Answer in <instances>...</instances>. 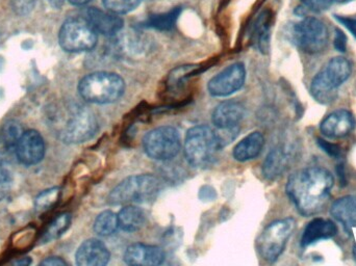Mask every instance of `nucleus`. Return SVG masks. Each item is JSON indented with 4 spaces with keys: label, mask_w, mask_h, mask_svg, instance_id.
<instances>
[{
    "label": "nucleus",
    "mask_w": 356,
    "mask_h": 266,
    "mask_svg": "<svg viewBox=\"0 0 356 266\" xmlns=\"http://www.w3.org/2000/svg\"><path fill=\"white\" fill-rule=\"evenodd\" d=\"M334 184V176L325 167H305L290 176L286 190L301 215L314 217L325 208Z\"/></svg>",
    "instance_id": "f257e3e1"
},
{
    "label": "nucleus",
    "mask_w": 356,
    "mask_h": 266,
    "mask_svg": "<svg viewBox=\"0 0 356 266\" xmlns=\"http://www.w3.org/2000/svg\"><path fill=\"white\" fill-rule=\"evenodd\" d=\"M48 120L56 138L66 144H81L91 140L97 133L95 115L79 102L58 104L50 110Z\"/></svg>",
    "instance_id": "f03ea898"
},
{
    "label": "nucleus",
    "mask_w": 356,
    "mask_h": 266,
    "mask_svg": "<svg viewBox=\"0 0 356 266\" xmlns=\"http://www.w3.org/2000/svg\"><path fill=\"white\" fill-rule=\"evenodd\" d=\"M351 72L353 67L347 58H332L312 81L311 94L314 99L321 104L334 102L339 88L348 81Z\"/></svg>",
    "instance_id": "7ed1b4c3"
},
{
    "label": "nucleus",
    "mask_w": 356,
    "mask_h": 266,
    "mask_svg": "<svg viewBox=\"0 0 356 266\" xmlns=\"http://www.w3.org/2000/svg\"><path fill=\"white\" fill-rule=\"evenodd\" d=\"M160 192V180L154 176H131L110 192L108 201L111 205L146 204L156 200Z\"/></svg>",
    "instance_id": "20e7f679"
},
{
    "label": "nucleus",
    "mask_w": 356,
    "mask_h": 266,
    "mask_svg": "<svg viewBox=\"0 0 356 266\" xmlns=\"http://www.w3.org/2000/svg\"><path fill=\"white\" fill-rule=\"evenodd\" d=\"M125 83L116 73L95 72L81 79L79 93L90 103L108 104L116 102L124 93Z\"/></svg>",
    "instance_id": "39448f33"
},
{
    "label": "nucleus",
    "mask_w": 356,
    "mask_h": 266,
    "mask_svg": "<svg viewBox=\"0 0 356 266\" xmlns=\"http://www.w3.org/2000/svg\"><path fill=\"white\" fill-rule=\"evenodd\" d=\"M222 147L219 134L209 126L200 125L193 127L186 133L184 155L193 167H209L213 165Z\"/></svg>",
    "instance_id": "423d86ee"
},
{
    "label": "nucleus",
    "mask_w": 356,
    "mask_h": 266,
    "mask_svg": "<svg viewBox=\"0 0 356 266\" xmlns=\"http://www.w3.org/2000/svg\"><path fill=\"white\" fill-rule=\"evenodd\" d=\"M295 230L296 221L293 217L278 219L268 225L257 240V250L261 258L268 263H275L284 253Z\"/></svg>",
    "instance_id": "0eeeda50"
},
{
    "label": "nucleus",
    "mask_w": 356,
    "mask_h": 266,
    "mask_svg": "<svg viewBox=\"0 0 356 266\" xmlns=\"http://www.w3.org/2000/svg\"><path fill=\"white\" fill-rule=\"evenodd\" d=\"M58 42L71 53L90 51L97 44V31L86 18L68 19L60 27Z\"/></svg>",
    "instance_id": "6e6552de"
},
{
    "label": "nucleus",
    "mask_w": 356,
    "mask_h": 266,
    "mask_svg": "<svg viewBox=\"0 0 356 266\" xmlns=\"http://www.w3.org/2000/svg\"><path fill=\"white\" fill-rule=\"evenodd\" d=\"M293 43L305 53L317 54L326 49L330 41L327 27L319 19L309 17L295 23L290 31Z\"/></svg>",
    "instance_id": "1a4fd4ad"
},
{
    "label": "nucleus",
    "mask_w": 356,
    "mask_h": 266,
    "mask_svg": "<svg viewBox=\"0 0 356 266\" xmlns=\"http://www.w3.org/2000/svg\"><path fill=\"white\" fill-rule=\"evenodd\" d=\"M143 148L146 154L156 160L175 158L180 150L179 133L171 126L152 129L144 136Z\"/></svg>",
    "instance_id": "9d476101"
},
{
    "label": "nucleus",
    "mask_w": 356,
    "mask_h": 266,
    "mask_svg": "<svg viewBox=\"0 0 356 266\" xmlns=\"http://www.w3.org/2000/svg\"><path fill=\"white\" fill-rule=\"evenodd\" d=\"M246 69L241 63L232 65L209 81L207 89L215 97H226L238 92L244 85Z\"/></svg>",
    "instance_id": "9b49d317"
},
{
    "label": "nucleus",
    "mask_w": 356,
    "mask_h": 266,
    "mask_svg": "<svg viewBox=\"0 0 356 266\" xmlns=\"http://www.w3.org/2000/svg\"><path fill=\"white\" fill-rule=\"evenodd\" d=\"M17 158L24 165H37L45 154V144L41 134L35 131L23 133L15 148Z\"/></svg>",
    "instance_id": "f8f14e48"
},
{
    "label": "nucleus",
    "mask_w": 356,
    "mask_h": 266,
    "mask_svg": "<svg viewBox=\"0 0 356 266\" xmlns=\"http://www.w3.org/2000/svg\"><path fill=\"white\" fill-rule=\"evenodd\" d=\"M355 116L347 110H339L328 115L321 124L320 131L326 138H343L349 135L355 128Z\"/></svg>",
    "instance_id": "ddd939ff"
},
{
    "label": "nucleus",
    "mask_w": 356,
    "mask_h": 266,
    "mask_svg": "<svg viewBox=\"0 0 356 266\" xmlns=\"http://www.w3.org/2000/svg\"><path fill=\"white\" fill-rule=\"evenodd\" d=\"M165 258L166 255L162 249L143 244H131L124 253V261L129 265H161L164 263Z\"/></svg>",
    "instance_id": "4468645a"
},
{
    "label": "nucleus",
    "mask_w": 356,
    "mask_h": 266,
    "mask_svg": "<svg viewBox=\"0 0 356 266\" xmlns=\"http://www.w3.org/2000/svg\"><path fill=\"white\" fill-rule=\"evenodd\" d=\"M75 258L79 266H104L110 261L111 254L104 242L88 240L81 244Z\"/></svg>",
    "instance_id": "2eb2a0df"
},
{
    "label": "nucleus",
    "mask_w": 356,
    "mask_h": 266,
    "mask_svg": "<svg viewBox=\"0 0 356 266\" xmlns=\"http://www.w3.org/2000/svg\"><path fill=\"white\" fill-rule=\"evenodd\" d=\"M245 108L240 102L226 101L219 104L213 110V125L219 131L236 129L244 118Z\"/></svg>",
    "instance_id": "dca6fc26"
},
{
    "label": "nucleus",
    "mask_w": 356,
    "mask_h": 266,
    "mask_svg": "<svg viewBox=\"0 0 356 266\" xmlns=\"http://www.w3.org/2000/svg\"><path fill=\"white\" fill-rule=\"evenodd\" d=\"M86 19L90 24L97 31L104 35H116L123 26V20L114 13L104 12L99 8H89L86 15Z\"/></svg>",
    "instance_id": "f3484780"
},
{
    "label": "nucleus",
    "mask_w": 356,
    "mask_h": 266,
    "mask_svg": "<svg viewBox=\"0 0 356 266\" xmlns=\"http://www.w3.org/2000/svg\"><path fill=\"white\" fill-rule=\"evenodd\" d=\"M338 234V227L330 219H315L307 224L301 238V247L307 248L320 240H330Z\"/></svg>",
    "instance_id": "a211bd4d"
},
{
    "label": "nucleus",
    "mask_w": 356,
    "mask_h": 266,
    "mask_svg": "<svg viewBox=\"0 0 356 266\" xmlns=\"http://www.w3.org/2000/svg\"><path fill=\"white\" fill-rule=\"evenodd\" d=\"M330 215L342 224L347 233L356 230V196H344L332 203Z\"/></svg>",
    "instance_id": "6ab92c4d"
},
{
    "label": "nucleus",
    "mask_w": 356,
    "mask_h": 266,
    "mask_svg": "<svg viewBox=\"0 0 356 266\" xmlns=\"http://www.w3.org/2000/svg\"><path fill=\"white\" fill-rule=\"evenodd\" d=\"M265 138L261 133H252L243 138L234 149V157L238 161H248L261 154Z\"/></svg>",
    "instance_id": "aec40b11"
},
{
    "label": "nucleus",
    "mask_w": 356,
    "mask_h": 266,
    "mask_svg": "<svg viewBox=\"0 0 356 266\" xmlns=\"http://www.w3.org/2000/svg\"><path fill=\"white\" fill-rule=\"evenodd\" d=\"M145 223V213L135 205H127L118 213L119 228L122 231L129 232V233L139 231L144 227Z\"/></svg>",
    "instance_id": "412c9836"
},
{
    "label": "nucleus",
    "mask_w": 356,
    "mask_h": 266,
    "mask_svg": "<svg viewBox=\"0 0 356 266\" xmlns=\"http://www.w3.org/2000/svg\"><path fill=\"white\" fill-rule=\"evenodd\" d=\"M289 165V156L282 148L273 149L264 163V175L267 179L275 180L282 175Z\"/></svg>",
    "instance_id": "4be33fe9"
},
{
    "label": "nucleus",
    "mask_w": 356,
    "mask_h": 266,
    "mask_svg": "<svg viewBox=\"0 0 356 266\" xmlns=\"http://www.w3.org/2000/svg\"><path fill=\"white\" fill-rule=\"evenodd\" d=\"M118 228V215L110 210L100 213L94 223V231L102 238L112 235Z\"/></svg>",
    "instance_id": "5701e85b"
},
{
    "label": "nucleus",
    "mask_w": 356,
    "mask_h": 266,
    "mask_svg": "<svg viewBox=\"0 0 356 266\" xmlns=\"http://www.w3.org/2000/svg\"><path fill=\"white\" fill-rule=\"evenodd\" d=\"M23 133L24 131H23L20 123L17 121H8L2 126L1 131H0V142H1L2 146L6 150H15L17 142L20 140Z\"/></svg>",
    "instance_id": "b1692460"
},
{
    "label": "nucleus",
    "mask_w": 356,
    "mask_h": 266,
    "mask_svg": "<svg viewBox=\"0 0 356 266\" xmlns=\"http://www.w3.org/2000/svg\"><path fill=\"white\" fill-rule=\"evenodd\" d=\"M71 223V215L69 213H63L58 215L44 232L41 238V244H47L60 238L67 229Z\"/></svg>",
    "instance_id": "393cba45"
},
{
    "label": "nucleus",
    "mask_w": 356,
    "mask_h": 266,
    "mask_svg": "<svg viewBox=\"0 0 356 266\" xmlns=\"http://www.w3.org/2000/svg\"><path fill=\"white\" fill-rule=\"evenodd\" d=\"M254 28V35L257 37L259 49L261 51L267 52L269 50L270 33L269 16L266 13L259 17Z\"/></svg>",
    "instance_id": "a878e982"
},
{
    "label": "nucleus",
    "mask_w": 356,
    "mask_h": 266,
    "mask_svg": "<svg viewBox=\"0 0 356 266\" xmlns=\"http://www.w3.org/2000/svg\"><path fill=\"white\" fill-rule=\"evenodd\" d=\"M179 8L158 15V16L150 17L149 20L146 22L147 26L154 27L158 29H169L177 22V17L179 16Z\"/></svg>",
    "instance_id": "bb28decb"
},
{
    "label": "nucleus",
    "mask_w": 356,
    "mask_h": 266,
    "mask_svg": "<svg viewBox=\"0 0 356 266\" xmlns=\"http://www.w3.org/2000/svg\"><path fill=\"white\" fill-rule=\"evenodd\" d=\"M60 190L58 188H52L44 190L35 199V206L38 211H46L51 208L60 198Z\"/></svg>",
    "instance_id": "cd10ccee"
},
{
    "label": "nucleus",
    "mask_w": 356,
    "mask_h": 266,
    "mask_svg": "<svg viewBox=\"0 0 356 266\" xmlns=\"http://www.w3.org/2000/svg\"><path fill=\"white\" fill-rule=\"evenodd\" d=\"M142 0H104V6L106 10L114 14H127L135 10Z\"/></svg>",
    "instance_id": "c85d7f7f"
},
{
    "label": "nucleus",
    "mask_w": 356,
    "mask_h": 266,
    "mask_svg": "<svg viewBox=\"0 0 356 266\" xmlns=\"http://www.w3.org/2000/svg\"><path fill=\"white\" fill-rule=\"evenodd\" d=\"M12 175L8 169L0 167V201L6 198L12 188Z\"/></svg>",
    "instance_id": "c756f323"
},
{
    "label": "nucleus",
    "mask_w": 356,
    "mask_h": 266,
    "mask_svg": "<svg viewBox=\"0 0 356 266\" xmlns=\"http://www.w3.org/2000/svg\"><path fill=\"white\" fill-rule=\"evenodd\" d=\"M12 8L19 16L29 15L35 6V0H12Z\"/></svg>",
    "instance_id": "7c9ffc66"
},
{
    "label": "nucleus",
    "mask_w": 356,
    "mask_h": 266,
    "mask_svg": "<svg viewBox=\"0 0 356 266\" xmlns=\"http://www.w3.org/2000/svg\"><path fill=\"white\" fill-rule=\"evenodd\" d=\"M334 0H301L303 6L312 12L320 13L328 10Z\"/></svg>",
    "instance_id": "2f4dec72"
},
{
    "label": "nucleus",
    "mask_w": 356,
    "mask_h": 266,
    "mask_svg": "<svg viewBox=\"0 0 356 266\" xmlns=\"http://www.w3.org/2000/svg\"><path fill=\"white\" fill-rule=\"evenodd\" d=\"M317 144L330 157L339 158L341 156L342 151H341V147L339 144H332V142H327V140H323L321 138H317Z\"/></svg>",
    "instance_id": "473e14b6"
},
{
    "label": "nucleus",
    "mask_w": 356,
    "mask_h": 266,
    "mask_svg": "<svg viewBox=\"0 0 356 266\" xmlns=\"http://www.w3.org/2000/svg\"><path fill=\"white\" fill-rule=\"evenodd\" d=\"M336 19L341 23V24L344 25L349 31H350L351 35L356 39V17L353 16H338L336 15Z\"/></svg>",
    "instance_id": "72a5a7b5"
},
{
    "label": "nucleus",
    "mask_w": 356,
    "mask_h": 266,
    "mask_svg": "<svg viewBox=\"0 0 356 266\" xmlns=\"http://www.w3.org/2000/svg\"><path fill=\"white\" fill-rule=\"evenodd\" d=\"M336 39H334V47L338 51L345 52L346 51L347 48V38L346 35H344L343 31H339L337 29L336 31Z\"/></svg>",
    "instance_id": "f704fd0d"
},
{
    "label": "nucleus",
    "mask_w": 356,
    "mask_h": 266,
    "mask_svg": "<svg viewBox=\"0 0 356 266\" xmlns=\"http://www.w3.org/2000/svg\"><path fill=\"white\" fill-rule=\"evenodd\" d=\"M41 265L47 266H62L67 265V263L63 260L62 258H60V257H50V258L45 259Z\"/></svg>",
    "instance_id": "c9c22d12"
},
{
    "label": "nucleus",
    "mask_w": 356,
    "mask_h": 266,
    "mask_svg": "<svg viewBox=\"0 0 356 266\" xmlns=\"http://www.w3.org/2000/svg\"><path fill=\"white\" fill-rule=\"evenodd\" d=\"M338 175L339 178H340V182L341 184H342V186L346 185L347 180L346 177H345L344 165H338Z\"/></svg>",
    "instance_id": "e433bc0d"
},
{
    "label": "nucleus",
    "mask_w": 356,
    "mask_h": 266,
    "mask_svg": "<svg viewBox=\"0 0 356 266\" xmlns=\"http://www.w3.org/2000/svg\"><path fill=\"white\" fill-rule=\"evenodd\" d=\"M73 6H83V4L88 3L91 0H68Z\"/></svg>",
    "instance_id": "4c0bfd02"
},
{
    "label": "nucleus",
    "mask_w": 356,
    "mask_h": 266,
    "mask_svg": "<svg viewBox=\"0 0 356 266\" xmlns=\"http://www.w3.org/2000/svg\"><path fill=\"white\" fill-rule=\"evenodd\" d=\"M49 1L54 4V6H58L62 2V0H49Z\"/></svg>",
    "instance_id": "58836bf2"
},
{
    "label": "nucleus",
    "mask_w": 356,
    "mask_h": 266,
    "mask_svg": "<svg viewBox=\"0 0 356 266\" xmlns=\"http://www.w3.org/2000/svg\"><path fill=\"white\" fill-rule=\"evenodd\" d=\"M337 1H339V2H345V1H349V0H337Z\"/></svg>",
    "instance_id": "ea45409f"
}]
</instances>
